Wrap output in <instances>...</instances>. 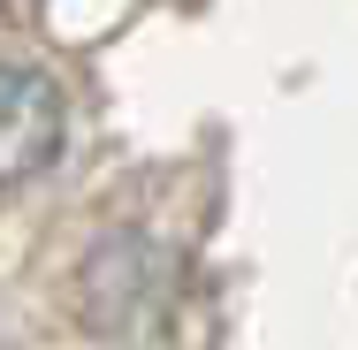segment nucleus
Returning a JSON list of instances; mask_svg holds the SVG:
<instances>
[{
    "label": "nucleus",
    "instance_id": "f257e3e1",
    "mask_svg": "<svg viewBox=\"0 0 358 350\" xmlns=\"http://www.w3.org/2000/svg\"><path fill=\"white\" fill-rule=\"evenodd\" d=\"M160 289H168V259L145 236H107L92 251V267H84V312L99 328H138L160 305Z\"/></svg>",
    "mask_w": 358,
    "mask_h": 350
},
{
    "label": "nucleus",
    "instance_id": "f03ea898",
    "mask_svg": "<svg viewBox=\"0 0 358 350\" xmlns=\"http://www.w3.org/2000/svg\"><path fill=\"white\" fill-rule=\"evenodd\" d=\"M62 152V92L38 69H0V183L38 175Z\"/></svg>",
    "mask_w": 358,
    "mask_h": 350
}]
</instances>
